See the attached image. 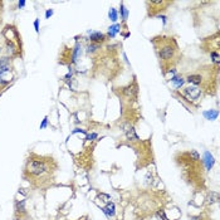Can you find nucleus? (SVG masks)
Returning <instances> with one entry per match:
<instances>
[{
	"label": "nucleus",
	"mask_w": 220,
	"mask_h": 220,
	"mask_svg": "<svg viewBox=\"0 0 220 220\" xmlns=\"http://www.w3.org/2000/svg\"><path fill=\"white\" fill-rule=\"evenodd\" d=\"M26 171L29 175L34 177H40L49 172V166L45 160L37 159V160H29L26 165Z\"/></svg>",
	"instance_id": "obj_1"
},
{
	"label": "nucleus",
	"mask_w": 220,
	"mask_h": 220,
	"mask_svg": "<svg viewBox=\"0 0 220 220\" xmlns=\"http://www.w3.org/2000/svg\"><path fill=\"white\" fill-rule=\"evenodd\" d=\"M157 52H159L160 59L165 60V62H170V60L175 59L176 53H177V49H176V45H172L171 44V42H165V43H162L159 47Z\"/></svg>",
	"instance_id": "obj_2"
},
{
	"label": "nucleus",
	"mask_w": 220,
	"mask_h": 220,
	"mask_svg": "<svg viewBox=\"0 0 220 220\" xmlns=\"http://www.w3.org/2000/svg\"><path fill=\"white\" fill-rule=\"evenodd\" d=\"M122 129H123V132L126 133V137L130 141H137L138 140V136H137L136 131H135L133 126H131L130 123H125V125H122Z\"/></svg>",
	"instance_id": "obj_3"
},
{
	"label": "nucleus",
	"mask_w": 220,
	"mask_h": 220,
	"mask_svg": "<svg viewBox=\"0 0 220 220\" xmlns=\"http://www.w3.org/2000/svg\"><path fill=\"white\" fill-rule=\"evenodd\" d=\"M184 93H185V96L189 97L190 99H197L201 95V91L199 88H195V87H189V88H185Z\"/></svg>",
	"instance_id": "obj_4"
},
{
	"label": "nucleus",
	"mask_w": 220,
	"mask_h": 220,
	"mask_svg": "<svg viewBox=\"0 0 220 220\" xmlns=\"http://www.w3.org/2000/svg\"><path fill=\"white\" fill-rule=\"evenodd\" d=\"M122 93L127 97V98H133L135 96H136V93H137V87L135 86V84H130V86H127V87H125L123 89H122Z\"/></svg>",
	"instance_id": "obj_5"
},
{
	"label": "nucleus",
	"mask_w": 220,
	"mask_h": 220,
	"mask_svg": "<svg viewBox=\"0 0 220 220\" xmlns=\"http://www.w3.org/2000/svg\"><path fill=\"white\" fill-rule=\"evenodd\" d=\"M89 39H91L92 43H95V44H99V43H102V42H104L106 37H104V34H103V33H101V32H95V33H91Z\"/></svg>",
	"instance_id": "obj_6"
},
{
	"label": "nucleus",
	"mask_w": 220,
	"mask_h": 220,
	"mask_svg": "<svg viewBox=\"0 0 220 220\" xmlns=\"http://www.w3.org/2000/svg\"><path fill=\"white\" fill-rule=\"evenodd\" d=\"M116 206H115V204H113L112 201H110V203H107L106 204V206L103 208V212L106 215H107L108 218H111V216H115V214H116Z\"/></svg>",
	"instance_id": "obj_7"
},
{
	"label": "nucleus",
	"mask_w": 220,
	"mask_h": 220,
	"mask_svg": "<svg viewBox=\"0 0 220 220\" xmlns=\"http://www.w3.org/2000/svg\"><path fill=\"white\" fill-rule=\"evenodd\" d=\"M81 53H82V47H81L79 43H77L73 48V51H72V62L73 63L78 62V58L81 57Z\"/></svg>",
	"instance_id": "obj_8"
},
{
	"label": "nucleus",
	"mask_w": 220,
	"mask_h": 220,
	"mask_svg": "<svg viewBox=\"0 0 220 220\" xmlns=\"http://www.w3.org/2000/svg\"><path fill=\"white\" fill-rule=\"evenodd\" d=\"M204 164H205V166H206V169L208 170H210L211 167H212V165H214V157L211 156V153L210 152H205V155H204Z\"/></svg>",
	"instance_id": "obj_9"
},
{
	"label": "nucleus",
	"mask_w": 220,
	"mask_h": 220,
	"mask_svg": "<svg viewBox=\"0 0 220 220\" xmlns=\"http://www.w3.org/2000/svg\"><path fill=\"white\" fill-rule=\"evenodd\" d=\"M187 82L189 83H193V84H200L203 82V77L200 74H191L187 77Z\"/></svg>",
	"instance_id": "obj_10"
},
{
	"label": "nucleus",
	"mask_w": 220,
	"mask_h": 220,
	"mask_svg": "<svg viewBox=\"0 0 220 220\" xmlns=\"http://www.w3.org/2000/svg\"><path fill=\"white\" fill-rule=\"evenodd\" d=\"M15 211L19 214H25V200L15 201Z\"/></svg>",
	"instance_id": "obj_11"
},
{
	"label": "nucleus",
	"mask_w": 220,
	"mask_h": 220,
	"mask_svg": "<svg viewBox=\"0 0 220 220\" xmlns=\"http://www.w3.org/2000/svg\"><path fill=\"white\" fill-rule=\"evenodd\" d=\"M219 201V194L218 193H215V191H212V193L209 195V197H208V204H215V203H218Z\"/></svg>",
	"instance_id": "obj_12"
},
{
	"label": "nucleus",
	"mask_w": 220,
	"mask_h": 220,
	"mask_svg": "<svg viewBox=\"0 0 220 220\" xmlns=\"http://www.w3.org/2000/svg\"><path fill=\"white\" fill-rule=\"evenodd\" d=\"M119 28H121V25H118V24H115V25L110 26V28H108V34H110V37H115V35L119 32Z\"/></svg>",
	"instance_id": "obj_13"
},
{
	"label": "nucleus",
	"mask_w": 220,
	"mask_h": 220,
	"mask_svg": "<svg viewBox=\"0 0 220 220\" xmlns=\"http://www.w3.org/2000/svg\"><path fill=\"white\" fill-rule=\"evenodd\" d=\"M119 14H121V18H122L123 22H126V20H127V17H129V10L125 8L123 4H121V6H119Z\"/></svg>",
	"instance_id": "obj_14"
},
{
	"label": "nucleus",
	"mask_w": 220,
	"mask_h": 220,
	"mask_svg": "<svg viewBox=\"0 0 220 220\" xmlns=\"http://www.w3.org/2000/svg\"><path fill=\"white\" fill-rule=\"evenodd\" d=\"M171 82H172V83H175V86H176V87H180L181 84L184 83L182 78H181V77H179V76H176V77H172V78H171Z\"/></svg>",
	"instance_id": "obj_15"
},
{
	"label": "nucleus",
	"mask_w": 220,
	"mask_h": 220,
	"mask_svg": "<svg viewBox=\"0 0 220 220\" xmlns=\"http://www.w3.org/2000/svg\"><path fill=\"white\" fill-rule=\"evenodd\" d=\"M10 66V57H2L0 58V67Z\"/></svg>",
	"instance_id": "obj_16"
},
{
	"label": "nucleus",
	"mask_w": 220,
	"mask_h": 220,
	"mask_svg": "<svg viewBox=\"0 0 220 220\" xmlns=\"http://www.w3.org/2000/svg\"><path fill=\"white\" fill-rule=\"evenodd\" d=\"M98 48H99V44L92 43V44H89V45L87 47V53H95V52H97Z\"/></svg>",
	"instance_id": "obj_17"
},
{
	"label": "nucleus",
	"mask_w": 220,
	"mask_h": 220,
	"mask_svg": "<svg viewBox=\"0 0 220 220\" xmlns=\"http://www.w3.org/2000/svg\"><path fill=\"white\" fill-rule=\"evenodd\" d=\"M156 218H157L159 220H169L164 210H159L157 212H156Z\"/></svg>",
	"instance_id": "obj_18"
},
{
	"label": "nucleus",
	"mask_w": 220,
	"mask_h": 220,
	"mask_svg": "<svg viewBox=\"0 0 220 220\" xmlns=\"http://www.w3.org/2000/svg\"><path fill=\"white\" fill-rule=\"evenodd\" d=\"M108 15H110V19L112 20V22H116V20H117V11L113 9V8H111V10H110V13H108Z\"/></svg>",
	"instance_id": "obj_19"
},
{
	"label": "nucleus",
	"mask_w": 220,
	"mask_h": 220,
	"mask_svg": "<svg viewBox=\"0 0 220 220\" xmlns=\"http://www.w3.org/2000/svg\"><path fill=\"white\" fill-rule=\"evenodd\" d=\"M204 115H205V117H208L209 119H214V118L218 117V112H216V111H214L212 113H211V112H205Z\"/></svg>",
	"instance_id": "obj_20"
},
{
	"label": "nucleus",
	"mask_w": 220,
	"mask_h": 220,
	"mask_svg": "<svg viewBox=\"0 0 220 220\" xmlns=\"http://www.w3.org/2000/svg\"><path fill=\"white\" fill-rule=\"evenodd\" d=\"M189 155H190L191 160H194V161H197V160H200V155H199V153H197V152H196L195 150H193V151H191V152H190Z\"/></svg>",
	"instance_id": "obj_21"
},
{
	"label": "nucleus",
	"mask_w": 220,
	"mask_h": 220,
	"mask_svg": "<svg viewBox=\"0 0 220 220\" xmlns=\"http://www.w3.org/2000/svg\"><path fill=\"white\" fill-rule=\"evenodd\" d=\"M98 197L101 199V200H102L103 203H110V200H111V196H110V195H107V194H99V195H98Z\"/></svg>",
	"instance_id": "obj_22"
},
{
	"label": "nucleus",
	"mask_w": 220,
	"mask_h": 220,
	"mask_svg": "<svg viewBox=\"0 0 220 220\" xmlns=\"http://www.w3.org/2000/svg\"><path fill=\"white\" fill-rule=\"evenodd\" d=\"M211 58H212V60H214V63H219V54L216 53V52H211Z\"/></svg>",
	"instance_id": "obj_23"
},
{
	"label": "nucleus",
	"mask_w": 220,
	"mask_h": 220,
	"mask_svg": "<svg viewBox=\"0 0 220 220\" xmlns=\"http://www.w3.org/2000/svg\"><path fill=\"white\" fill-rule=\"evenodd\" d=\"M98 137V135L97 133H91V135H87V137H86V140H88V141H93L95 138H97Z\"/></svg>",
	"instance_id": "obj_24"
},
{
	"label": "nucleus",
	"mask_w": 220,
	"mask_h": 220,
	"mask_svg": "<svg viewBox=\"0 0 220 220\" xmlns=\"http://www.w3.org/2000/svg\"><path fill=\"white\" fill-rule=\"evenodd\" d=\"M10 69V66H4V67H0V76L4 74L5 72H8V70Z\"/></svg>",
	"instance_id": "obj_25"
},
{
	"label": "nucleus",
	"mask_w": 220,
	"mask_h": 220,
	"mask_svg": "<svg viewBox=\"0 0 220 220\" xmlns=\"http://www.w3.org/2000/svg\"><path fill=\"white\" fill-rule=\"evenodd\" d=\"M47 123H48V117H44V119H43V122L40 123V130H43V129H45L47 127Z\"/></svg>",
	"instance_id": "obj_26"
},
{
	"label": "nucleus",
	"mask_w": 220,
	"mask_h": 220,
	"mask_svg": "<svg viewBox=\"0 0 220 220\" xmlns=\"http://www.w3.org/2000/svg\"><path fill=\"white\" fill-rule=\"evenodd\" d=\"M34 28H35V32L39 33V19L34 20Z\"/></svg>",
	"instance_id": "obj_27"
},
{
	"label": "nucleus",
	"mask_w": 220,
	"mask_h": 220,
	"mask_svg": "<svg viewBox=\"0 0 220 220\" xmlns=\"http://www.w3.org/2000/svg\"><path fill=\"white\" fill-rule=\"evenodd\" d=\"M53 13H54V11H53L52 9H48V10L45 11V19H49V18H51V17L53 15Z\"/></svg>",
	"instance_id": "obj_28"
},
{
	"label": "nucleus",
	"mask_w": 220,
	"mask_h": 220,
	"mask_svg": "<svg viewBox=\"0 0 220 220\" xmlns=\"http://www.w3.org/2000/svg\"><path fill=\"white\" fill-rule=\"evenodd\" d=\"M24 5H25V2H24V0H22V2L18 3V6H19V8H23Z\"/></svg>",
	"instance_id": "obj_29"
}]
</instances>
